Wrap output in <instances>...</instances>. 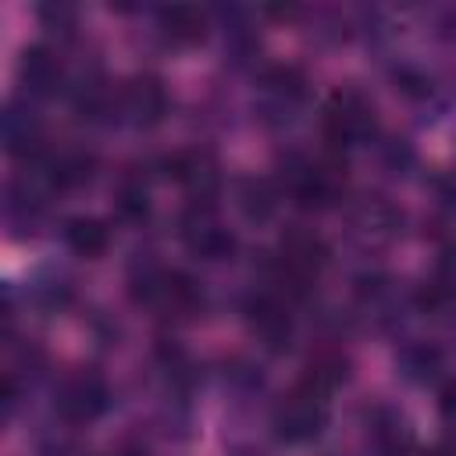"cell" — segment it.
I'll return each mask as SVG.
<instances>
[{"label":"cell","mask_w":456,"mask_h":456,"mask_svg":"<svg viewBox=\"0 0 456 456\" xmlns=\"http://www.w3.org/2000/svg\"><path fill=\"white\" fill-rule=\"evenodd\" d=\"M331 417V392L299 378L292 388H285L271 410V431L285 445H306L324 435Z\"/></svg>","instance_id":"1"},{"label":"cell","mask_w":456,"mask_h":456,"mask_svg":"<svg viewBox=\"0 0 456 456\" xmlns=\"http://www.w3.org/2000/svg\"><path fill=\"white\" fill-rule=\"evenodd\" d=\"M321 128L324 139L335 150H353V146H367L378 135V107L367 93L360 89H335L324 100V114H321Z\"/></svg>","instance_id":"2"},{"label":"cell","mask_w":456,"mask_h":456,"mask_svg":"<svg viewBox=\"0 0 456 456\" xmlns=\"http://www.w3.org/2000/svg\"><path fill=\"white\" fill-rule=\"evenodd\" d=\"M281 185L299 207H331L346 185V167L328 153H292L281 167Z\"/></svg>","instance_id":"3"},{"label":"cell","mask_w":456,"mask_h":456,"mask_svg":"<svg viewBox=\"0 0 456 456\" xmlns=\"http://www.w3.org/2000/svg\"><path fill=\"white\" fill-rule=\"evenodd\" d=\"M306 100H310L306 75L289 64L267 68L253 89V107L267 125H292L306 110Z\"/></svg>","instance_id":"4"},{"label":"cell","mask_w":456,"mask_h":456,"mask_svg":"<svg viewBox=\"0 0 456 456\" xmlns=\"http://www.w3.org/2000/svg\"><path fill=\"white\" fill-rule=\"evenodd\" d=\"M324 264H328V249H324L321 235H314L306 228H292L278 239L274 274H278V285H285V292L310 289L321 278Z\"/></svg>","instance_id":"5"},{"label":"cell","mask_w":456,"mask_h":456,"mask_svg":"<svg viewBox=\"0 0 456 456\" xmlns=\"http://www.w3.org/2000/svg\"><path fill=\"white\" fill-rule=\"evenodd\" d=\"M178 239L192 256L210 260V264L228 260L235 253V232L221 221V214L210 200H196L185 207V214L178 221Z\"/></svg>","instance_id":"6"},{"label":"cell","mask_w":456,"mask_h":456,"mask_svg":"<svg viewBox=\"0 0 456 456\" xmlns=\"http://www.w3.org/2000/svg\"><path fill=\"white\" fill-rule=\"evenodd\" d=\"M107 406H110V388H107V381H103L96 370H89V367L64 374L61 385H57V392H53V410H57V417H61L64 424H75V428L93 424L96 417H103Z\"/></svg>","instance_id":"7"},{"label":"cell","mask_w":456,"mask_h":456,"mask_svg":"<svg viewBox=\"0 0 456 456\" xmlns=\"http://www.w3.org/2000/svg\"><path fill=\"white\" fill-rule=\"evenodd\" d=\"M114 114L132 128H153L167 114V89L157 75L142 71L114 89Z\"/></svg>","instance_id":"8"},{"label":"cell","mask_w":456,"mask_h":456,"mask_svg":"<svg viewBox=\"0 0 456 456\" xmlns=\"http://www.w3.org/2000/svg\"><path fill=\"white\" fill-rule=\"evenodd\" d=\"M246 328H249V335H253L264 349H271V353H285L289 342H292V331H296L285 296L274 292V289H260V292H253L249 303H246Z\"/></svg>","instance_id":"9"},{"label":"cell","mask_w":456,"mask_h":456,"mask_svg":"<svg viewBox=\"0 0 456 456\" xmlns=\"http://www.w3.org/2000/svg\"><path fill=\"white\" fill-rule=\"evenodd\" d=\"M18 86L28 93V100H50L64 89V64L61 57L43 46V43H32L21 50L18 57Z\"/></svg>","instance_id":"10"},{"label":"cell","mask_w":456,"mask_h":456,"mask_svg":"<svg viewBox=\"0 0 456 456\" xmlns=\"http://www.w3.org/2000/svg\"><path fill=\"white\" fill-rule=\"evenodd\" d=\"M367 445L374 456H413L417 435L406 413L395 406H374L367 413Z\"/></svg>","instance_id":"11"},{"label":"cell","mask_w":456,"mask_h":456,"mask_svg":"<svg viewBox=\"0 0 456 456\" xmlns=\"http://www.w3.org/2000/svg\"><path fill=\"white\" fill-rule=\"evenodd\" d=\"M207 28H210V18L207 11L192 7V4H171V7H160L157 11V32L164 36L167 46H196L207 39Z\"/></svg>","instance_id":"12"},{"label":"cell","mask_w":456,"mask_h":456,"mask_svg":"<svg viewBox=\"0 0 456 456\" xmlns=\"http://www.w3.org/2000/svg\"><path fill=\"white\" fill-rule=\"evenodd\" d=\"M4 150L11 157H36L43 150V121L28 103H7L4 110Z\"/></svg>","instance_id":"13"},{"label":"cell","mask_w":456,"mask_h":456,"mask_svg":"<svg viewBox=\"0 0 456 456\" xmlns=\"http://www.w3.org/2000/svg\"><path fill=\"white\" fill-rule=\"evenodd\" d=\"M61 239L64 246L82 256V260H100L107 249H110V228L103 217H93V214H78V217H68L64 228H61Z\"/></svg>","instance_id":"14"},{"label":"cell","mask_w":456,"mask_h":456,"mask_svg":"<svg viewBox=\"0 0 456 456\" xmlns=\"http://www.w3.org/2000/svg\"><path fill=\"white\" fill-rule=\"evenodd\" d=\"M167 167H171L175 182L189 192V203L214 200V192H217V167H214L210 157H203V153H182Z\"/></svg>","instance_id":"15"},{"label":"cell","mask_w":456,"mask_h":456,"mask_svg":"<svg viewBox=\"0 0 456 456\" xmlns=\"http://www.w3.org/2000/svg\"><path fill=\"white\" fill-rule=\"evenodd\" d=\"M274 203H278V192L264 178H246L239 185V207L249 221H267L274 214Z\"/></svg>","instance_id":"16"},{"label":"cell","mask_w":456,"mask_h":456,"mask_svg":"<svg viewBox=\"0 0 456 456\" xmlns=\"http://www.w3.org/2000/svg\"><path fill=\"white\" fill-rule=\"evenodd\" d=\"M431 299L435 303H452L456 299V246L442 249L435 274H431Z\"/></svg>","instance_id":"17"},{"label":"cell","mask_w":456,"mask_h":456,"mask_svg":"<svg viewBox=\"0 0 456 456\" xmlns=\"http://www.w3.org/2000/svg\"><path fill=\"white\" fill-rule=\"evenodd\" d=\"M438 406H442V413H445L449 420H456V381H449V385L442 388V395H438Z\"/></svg>","instance_id":"18"},{"label":"cell","mask_w":456,"mask_h":456,"mask_svg":"<svg viewBox=\"0 0 456 456\" xmlns=\"http://www.w3.org/2000/svg\"><path fill=\"white\" fill-rule=\"evenodd\" d=\"M428 456H456V438H442L428 449Z\"/></svg>","instance_id":"19"}]
</instances>
